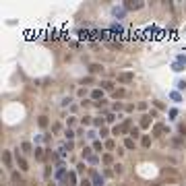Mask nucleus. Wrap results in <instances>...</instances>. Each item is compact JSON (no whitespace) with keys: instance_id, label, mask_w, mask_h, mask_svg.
Listing matches in <instances>:
<instances>
[{"instance_id":"obj_1","label":"nucleus","mask_w":186,"mask_h":186,"mask_svg":"<svg viewBox=\"0 0 186 186\" xmlns=\"http://www.w3.org/2000/svg\"><path fill=\"white\" fill-rule=\"evenodd\" d=\"M166 130H167V128H166V124H155V126H153V137H161V134H166Z\"/></svg>"},{"instance_id":"obj_2","label":"nucleus","mask_w":186,"mask_h":186,"mask_svg":"<svg viewBox=\"0 0 186 186\" xmlns=\"http://www.w3.org/2000/svg\"><path fill=\"white\" fill-rule=\"evenodd\" d=\"M91 184L93 186H103V178L99 176L97 172H91Z\"/></svg>"},{"instance_id":"obj_3","label":"nucleus","mask_w":186,"mask_h":186,"mask_svg":"<svg viewBox=\"0 0 186 186\" xmlns=\"http://www.w3.org/2000/svg\"><path fill=\"white\" fill-rule=\"evenodd\" d=\"M17 163H19V167H21L23 172H27V167H29V166H27V161H25L23 157L19 155V151H17Z\"/></svg>"},{"instance_id":"obj_4","label":"nucleus","mask_w":186,"mask_h":186,"mask_svg":"<svg viewBox=\"0 0 186 186\" xmlns=\"http://www.w3.org/2000/svg\"><path fill=\"white\" fill-rule=\"evenodd\" d=\"M124 95H126V91H124V89H114V91H112V97H114V99H122Z\"/></svg>"},{"instance_id":"obj_5","label":"nucleus","mask_w":186,"mask_h":186,"mask_svg":"<svg viewBox=\"0 0 186 186\" xmlns=\"http://www.w3.org/2000/svg\"><path fill=\"white\" fill-rule=\"evenodd\" d=\"M81 155H83L85 159H87V161H89V159H93V147H85Z\"/></svg>"},{"instance_id":"obj_6","label":"nucleus","mask_w":186,"mask_h":186,"mask_svg":"<svg viewBox=\"0 0 186 186\" xmlns=\"http://www.w3.org/2000/svg\"><path fill=\"white\" fill-rule=\"evenodd\" d=\"M91 97L95 99V101H99V99H103V91H101V89H93V91H91Z\"/></svg>"},{"instance_id":"obj_7","label":"nucleus","mask_w":186,"mask_h":186,"mask_svg":"<svg viewBox=\"0 0 186 186\" xmlns=\"http://www.w3.org/2000/svg\"><path fill=\"white\" fill-rule=\"evenodd\" d=\"M141 126H143V128H149V126H151V116H147V114H145V116L141 118Z\"/></svg>"},{"instance_id":"obj_8","label":"nucleus","mask_w":186,"mask_h":186,"mask_svg":"<svg viewBox=\"0 0 186 186\" xmlns=\"http://www.w3.org/2000/svg\"><path fill=\"white\" fill-rule=\"evenodd\" d=\"M2 157H4V166L10 167V163H13V155H10V151H4V153H2Z\"/></svg>"},{"instance_id":"obj_9","label":"nucleus","mask_w":186,"mask_h":186,"mask_svg":"<svg viewBox=\"0 0 186 186\" xmlns=\"http://www.w3.org/2000/svg\"><path fill=\"white\" fill-rule=\"evenodd\" d=\"M44 155H46V153H44V149H35V159H37V161H44Z\"/></svg>"},{"instance_id":"obj_10","label":"nucleus","mask_w":186,"mask_h":186,"mask_svg":"<svg viewBox=\"0 0 186 186\" xmlns=\"http://www.w3.org/2000/svg\"><path fill=\"white\" fill-rule=\"evenodd\" d=\"M74 184H77V174L68 172V186H74Z\"/></svg>"},{"instance_id":"obj_11","label":"nucleus","mask_w":186,"mask_h":186,"mask_svg":"<svg viewBox=\"0 0 186 186\" xmlns=\"http://www.w3.org/2000/svg\"><path fill=\"white\" fill-rule=\"evenodd\" d=\"M170 99H172V101H182V95L178 91H172L170 93Z\"/></svg>"},{"instance_id":"obj_12","label":"nucleus","mask_w":186,"mask_h":186,"mask_svg":"<svg viewBox=\"0 0 186 186\" xmlns=\"http://www.w3.org/2000/svg\"><path fill=\"white\" fill-rule=\"evenodd\" d=\"M120 81H122V83H130V81H132V74H130V73L120 74Z\"/></svg>"},{"instance_id":"obj_13","label":"nucleus","mask_w":186,"mask_h":186,"mask_svg":"<svg viewBox=\"0 0 186 186\" xmlns=\"http://www.w3.org/2000/svg\"><path fill=\"white\" fill-rule=\"evenodd\" d=\"M37 122H39V126H41V128H46V126H48V116H39Z\"/></svg>"},{"instance_id":"obj_14","label":"nucleus","mask_w":186,"mask_h":186,"mask_svg":"<svg viewBox=\"0 0 186 186\" xmlns=\"http://www.w3.org/2000/svg\"><path fill=\"white\" fill-rule=\"evenodd\" d=\"M89 70H91V73H101V64H91V66H89Z\"/></svg>"},{"instance_id":"obj_15","label":"nucleus","mask_w":186,"mask_h":186,"mask_svg":"<svg viewBox=\"0 0 186 186\" xmlns=\"http://www.w3.org/2000/svg\"><path fill=\"white\" fill-rule=\"evenodd\" d=\"M112 161H114V157L110 155V153H106V155H103V163H106V166H112Z\"/></svg>"},{"instance_id":"obj_16","label":"nucleus","mask_w":186,"mask_h":186,"mask_svg":"<svg viewBox=\"0 0 186 186\" xmlns=\"http://www.w3.org/2000/svg\"><path fill=\"white\" fill-rule=\"evenodd\" d=\"M124 147L126 149H134V141H132V139H124Z\"/></svg>"},{"instance_id":"obj_17","label":"nucleus","mask_w":186,"mask_h":186,"mask_svg":"<svg viewBox=\"0 0 186 186\" xmlns=\"http://www.w3.org/2000/svg\"><path fill=\"white\" fill-rule=\"evenodd\" d=\"M64 174H66V172H64L62 167H58V172H56V180H64Z\"/></svg>"},{"instance_id":"obj_18","label":"nucleus","mask_w":186,"mask_h":186,"mask_svg":"<svg viewBox=\"0 0 186 186\" xmlns=\"http://www.w3.org/2000/svg\"><path fill=\"white\" fill-rule=\"evenodd\" d=\"M184 66H186V64H182V62H174V64H172V68H174V70H182Z\"/></svg>"},{"instance_id":"obj_19","label":"nucleus","mask_w":186,"mask_h":186,"mask_svg":"<svg viewBox=\"0 0 186 186\" xmlns=\"http://www.w3.org/2000/svg\"><path fill=\"white\" fill-rule=\"evenodd\" d=\"M101 87H103V89H114V83H112V81H103Z\"/></svg>"},{"instance_id":"obj_20","label":"nucleus","mask_w":186,"mask_h":186,"mask_svg":"<svg viewBox=\"0 0 186 186\" xmlns=\"http://www.w3.org/2000/svg\"><path fill=\"white\" fill-rule=\"evenodd\" d=\"M120 130H122V134H124V132H128V130H130V122H124L122 126H120Z\"/></svg>"},{"instance_id":"obj_21","label":"nucleus","mask_w":186,"mask_h":186,"mask_svg":"<svg viewBox=\"0 0 186 186\" xmlns=\"http://www.w3.org/2000/svg\"><path fill=\"white\" fill-rule=\"evenodd\" d=\"M141 141H143V147H149V145H151V137H143Z\"/></svg>"},{"instance_id":"obj_22","label":"nucleus","mask_w":186,"mask_h":186,"mask_svg":"<svg viewBox=\"0 0 186 186\" xmlns=\"http://www.w3.org/2000/svg\"><path fill=\"white\" fill-rule=\"evenodd\" d=\"M114 17H118V19H120V17H124V10H122V8H114Z\"/></svg>"},{"instance_id":"obj_23","label":"nucleus","mask_w":186,"mask_h":186,"mask_svg":"<svg viewBox=\"0 0 186 186\" xmlns=\"http://www.w3.org/2000/svg\"><path fill=\"white\" fill-rule=\"evenodd\" d=\"M93 151H101V141H95V143H93Z\"/></svg>"},{"instance_id":"obj_24","label":"nucleus","mask_w":186,"mask_h":186,"mask_svg":"<svg viewBox=\"0 0 186 186\" xmlns=\"http://www.w3.org/2000/svg\"><path fill=\"white\" fill-rule=\"evenodd\" d=\"M21 149H23L25 153H29V151H31V145H29V143H23V145H21Z\"/></svg>"},{"instance_id":"obj_25","label":"nucleus","mask_w":186,"mask_h":186,"mask_svg":"<svg viewBox=\"0 0 186 186\" xmlns=\"http://www.w3.org/2000/svg\"><path fill=\"white\" fill-rule=\"evenodd\" d=\"M103 145H106V149H114V147H116V145H114V141H106Z\"/></svg>"},{"instance_id":"obj_26","label":"nucleus","mask_w":186,"mask_h":186,"mask_svg":"<svg viewBox=\"0 0 186 186\" xmlns=\"http://www.w3.org/2000/svg\"><path fill=\"white\" fill-rule=\"evenodd\" d=\"M66 151H68V149H66V147H62V149L58 151V157H66Z\"/></svg>"},{"instance_id":"obj_27","label":"nucleus","mask_w":186,"mask_h":186,"mask_svg":"<svg viewBox=\"0 0 186 186\" xmlns=\"http://www.w3.org/2000/svg\"><path fill=\"white\" fill-rule=\"evenodd\" d=\"M106 120H108V122H114V120H116V116H114V114H106Z\"/></svg>"},{"instance_id":"obj_28","label":"nucleus","mask_w":186,"mask_h":186,"mask_svg":"<svg viewBox=\"0 0 186 186\" xmlns=\"http://www.w3.org/2000/svg\"><path fill=\"white\" fill-rule=\"evenodd\" d=\"M97 161H99V157H97V155H93V159H89V163H91V166H95Z\"/></svg>"},{"instance_id":"obj_29","label":"nucleus","mask_w":186,"mask_h":186,"mask_svg":"<svg viewBox=\"0 0 186 186\" xmlns=\"http://www.w3.org/2000/svg\"><path fill=\"white\" fill-rule=\"evenodd\" d=\"M74 137V132L73 130H70V128H68V130H66V139H68V141H70V139H73Z\"/></svg>"},{"instance_id":"obj_30","label":"nucleus","mask_w":186,"mask_h":186,"mask_svg":"<svg viewBox=\"0 0 186 186\" xmlns=\"http://www.w3.org/2000/svg\"><path fill=\"white\" fill-rule=\"evenodd\" d=\"M99 134H101V137H108V128H103V126H101V130H99Z\"/></svg>"},{"instance_id":"obj_31","label":"nucleus","mask_w":186,"mask_h":186,"mask_svg":"<svg viewBox=\"0 0 186 186\" xmlns=\"http://www.w3.org/2000/svg\"><path fill=\"white\" fill-rule=\"evenodd\" d=\"M153 106H157V108H159V110H163V103H161V101H157V99H155V101H153Z\"/></svg>"},{"instance_id":"obj_32","label":"nucleus","mask_w":186,"mask_h":186,"mask_svg":"<svg viewBox=\"0 0 186 186\" xmlns=\"http://www.w3.org/2000/svg\"><path fill=\"white\" fill-rule=\"evenodd\" d=\"M176 116H178V112H176V110H170V118H172V120H174Z\"/></svg>"},{"instance_id":"obj_33","label":"nucleus","mask_w":186,"mask_h":186,"mask_svg":"<svg viewBox=\"0 0 186 186\" xmlns=\"http://www.w3.org/2000/svg\"><path fill=\"white\" fill-rule=\"evenodd\" d=\"M79 186H91V182H89V180H81V184H79Z\"/></svg>"},{"instance_id":"obj_34","label":"nucleus","mask_w":186,"mask_h":186,"mask_svg":"<svg viewBox=\"0 0 186 186\" xmlns=\"http://www.w3.org/2000/svg\"><path fill=\"white\" fill-rule=\"evenodd\" d=\"M178 58H180V60H178V62H182V64H186V56H178Z\"/></svg>"},{"instance_id":"obj_35","label":"nucleus","mask_w":186,"mask_h":186,"mask_svg":"<svg viewBox=\"0 0 186 186\" xmlns=\"http://www.w3.org/2000/svg\"><path fill=\"white\" fill-rule=\"evenodd\" d=\"M180 132H182V134H186V126H184V124L180 126Z\"/></svg>"},{"instance_id":"obj_36","label":"nucleus","mask_w":186,"mask_h":186,"mask_svg":"<svg viewBox=\"0 0 186 186\" xmlns=\"http://www.w3.org/2000/svg\"><path fill=\"white\" fill-rule=\"evenodd\" d=\"M48 186H56V184H54V182H50V184H48Z\"/></svg>"}]
</instances>
